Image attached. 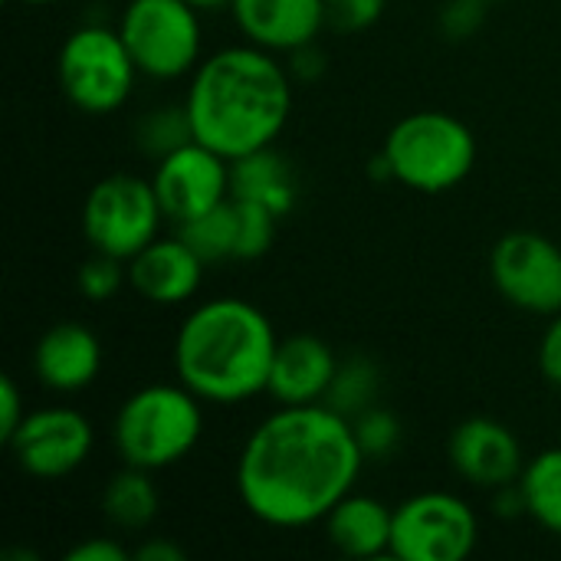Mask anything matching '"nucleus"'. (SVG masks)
<instances>
[{"label":"nucleus","instance_id":"obj_1","mask_svg":"<svg viewBox=\"0 0 561 561\" xmlns=\"http://www.w3.org/2000/svg\"><path fill=\"white\" fill-rule=\"evenodd\" d=\"M365 463L345 414L325 401L283 404L250 431L237 457V496L263 526L306 529L355 490Z\"/></svg>","mask_w":561,"mask_h":561},{"label":"nucleus","instance_id":"obj_2","mask_svg":"<svg viewBox=\"0 0 561 561\" xmlns=\"http://www.w3.org/2000/svg\"><path fill=\"white\" fill-rule=\"evenodd\" d=\"M184 108L194 141L227 161L273 148L293 115V72L276 53L240 43L201 59L187 76Z\"/></svg>","mask_w":561,"mask_h":561},{"label":"nucleus","instance_id":"obj_3","mask_svg":"<svg viewBox=\"0 0 561 561\" xmlns=\"http://www.w3.org/2000/svg\"><path fill=\"white\" fill-rule=\"evenodd\" d=\"M276 329L250 299L217 296L187 312L174 335V375L204 404H243L266 394Z\"/></svg>","mask_w":561,"mask_h":561},{"label":"nucleus","instance_id":"obj_4","mask_svg":"<svg viewBox=\"0 0 561 561\" xmlns=\"http://www.w3.org/2000/svg\"><path fill=\"white\" fill-rule=\"evenodd\" d=\"M204 401L181 381L145 385L128 394L112 424V444L125 467L161 473L201 444Z\"/></svg>","mask_w":561,"mask_h":561},{"label":"nucleus","instance_id":"obj_5","mask_svg":"<svg viewBox=\"0 0 561 561\" xmlns=\"http://www.w3.org/2000/svg\"><path fill=\"white\" fill-rule=\"evenodd\" d=\"M381 154L391 181L421 194H444L470 178L477 138L473 128L450 112H411L388 131Z\"/></svg>","mask_w":561,"mask_h":561},{"label":"nucleus","instance_id":"obj_6","mask_svg":"<svg viewBox=\"0 0 561 561\" xmlns=\"http://www.w3.org/2000/svg\"><path fill=\"white\" fill-rule=\"evenodd\" d=\"M56 76L72 108L85 115H112L131 99L141 72L118 26L112 30L102 23H85L66 36Z\"/></svg>","mask_w":561,"mask_h":561},{"label":"nucleus","instance_id":"obj_7","mask_svg":"<svg viewBox=\"0 0 561 561\" xmlns=\"http://www.w3.org/2000/svg\"><path fill=\"white\" fill-rule=\"evenodd\" d=\"M118 33L138 72L158 82L184 79L204 59L201 10L187 0H128Z\"/></svg>","mask_w":561,"mask_h":561},{"label":"nucleus","instance_id":"obj_8","mask_svg":"<svg viewBox=\"0 0 561 561\" xmlns=\"http://www.w3.org/2000/svg\"><path fill=\"white\" fill-rule=\"evenodd\" d=\"M164 210L151 187V178L138 174H108L102 178L82 204V233L95 253L131 260L154 237H161Z\"/></svg>","mask_w":561,"mask_h":561},{"label":"nucleus","instance_id":"obj_9","mask_svg":"<svg viewBox=\"0 0 561 561\" xmlns=\"http://www.w3.org/2000/svg\"><path fill=\"white\" fill-rule=\"evenodd\" d=\"M480 542L473 506L444 490L417 493L394 506L391 556L401 561H463Z\"/></svg>","mask_w":561,"mask_h":561},{"label":"nucleus","instance_id":"obj_10","mask_svg":"<svg viewBox=\"0 0 561 561\" xmlns=\"http://www.w3.org/2000/svg\"><path fill=\"white\" fill-rule=\"evenodd\" d=\"M490 279L523 312L546 319L561 312V247L542 233H506L490 253Z\"/></svg>","mask_w":561,"mask_h":561},{"label":"nucleus","instance_id":"obj_11","mask_svg":"<svg viewBox=\"0 0 561 561\" xmlns=\"http://www.w3.org/2000/svg\"><path fill=\"white\" fill-rule=\"evenodd\" d=\"M16 467L33 477V480H62L76 473L92 447H95V431L85 414L76 408H39L23 417L16 434L7 440Z\"/></svg>","mask_w":561,"mask_h":561},{"label":"nucleus","instance_id":"obj_12","mask_svg":"<svg viewBox=\"0 0 561 561\" xmlns=\"http://www.w3.org/2000/svg\"><path fill=\"white\" fill-rule=\"evenodd\" d=\"M151 187L164 220L184 224L230 197V161L201 141H187L154 161Z\"/></svg>","mask_w":561,"mask_h":561},{"label":"nucleus","instance_id":"obj_13","mask_svg":"<svg viewBox=\"0 0 561 561\" xmlns=\"http://www.w3.org/2000/svg\"><path fill=\"white\" fill-rule=\"evenodd\" d=\"M447 454L457 477L490 493L519 483L526 470V454L519 437L493 417H467L463 424H457Z\"/></svg>","mask_w":561,"mask_h":561},{"label":"nucleus","instance_id":"obj_14","mask_svg":"<svg viewBox=\"0 0 561 561\" xmlns=\"http://www.w3.org/2000/svg\"><path fill=\"white\" fill-rule=\"evenodd\" d=\"M204 266L207 263L184 243L181 233L154 237L128 260V283L151 306H181L201 289Z\"/></svg>","mask_w":561,"mask_h":561},{"label":"nucleus","instance_id":"obj_15","mask_svg":"<svg viewBox=\"0 0 561 561\" xmlns=\"http://www.w3.org/2000/svg\"><path fill=\"white\" fill-rule=\"evenodd\" d=\"M102 342L82 322H56L49 325L33 348V371L46 391L76 394L85 391L102 371Z\"/></svg>","mask_w":561,"mask_h":561},{"label":"nucleus","instance_id":"obj_16","mask_svg":"<svg viewBox=\"0 0 561 561\" xmlns=\"http://www.w3.org/2000/svg\"><path fill=\"white\" fill-rule=\"evenodd\" d=\"M230 13L247 43L270 53H293L316 43L325 20V0H233Z\"/></svg>","mask_w":561,"mask_h":561},{"label":"nucleus","instance_id":"obj_17","mask_svg":"<svg viewBox=\"0 0 561 561\" xmlns=\"http://www.w3.org/2000/svg\"><path fill=\"white\" fill-rule=\"evenodd\" d=\"M339 371V355L329 342L316 335H289L276 345L266 394L279 404H322L332 378Z\"/></svg>","mask_w":561,"mask_h":561},{"label":"nucleus","instance_id":"obj_18","mask_svg":"<svg viewBox=\"0 0 561 561\" xmlns=\"http://www.w3.org/2000/svg\"><path fill=\"white\" fill-rule=\"evenodd\" d=\"M325 536L335 552L352 559H381L391 556V533H394V510L375 496L348 493L325 519Z\"/></svg>","mask_w":561,"mask_h":561},{"label":"nucleus","instance_id":"obj_19","mask_svg":"<svg viewBox=\"0 0 561 561\" xmlns=\"http://www.w3.org/2000/svg\"><path fill=\"white\" fill-rule=\"evenodd\" d=\"M230 197L270 207L286 217L296 204V178L289 161L276 148H260L230 161Z\"/></svg>","mask_w":561,"mask_h":561},{"label":"nucleus","instance_id":"obj_20","mask_svg":"<svg viewBox=\"0 0 561 561\" xmlns=\"http://www.w3.org/2000/svg\"><path fill=\"white\" fill-rule=\"evenodd\" d=\"M161 493L151 480V470L125 467L105 483L102 493V513L105 519L122 533H141L158 519Z\"/></svg>","mask_w":561,"mask_h":561},{"label":"nucleus","instance_id":"obj_21","mask_svg":"<svg viewBox=\"0 0 561 561\" xmlns=\"http://www.w3.org/2000/svg\"><path fill=\"white\" fill-rule=\"evenodd\" d=\"M519 490L526 500V516L546 533L561 536V447L526 460Z\"/></svg>","mask_w":561,"mask_h":561},{"label":"nucleus","instance_id":"obj_22","mask_svg":"<svg viewBox=\"0 0 561 561\" xmlns=\"http://www.w3.org/2000/svg\"><path fill=\"white\" fill-rule=\"evenodd\" d=\"M237 230H240V210L233 197H227L224 204H217L214 210L194 220L178 224V233L204 263L237 260Z\"/></svg>","mask_w":561,"mask_h":561},{"label":"nucleus","instance_id":"obj_23","mask_svg":"<svg viewBox=\"0 0 561 561\" xmlns=\"http://www.w3.org/2000/svg\"><path fill=\"white\" fill-rule=\"evenodd\" d=\"M378 388H381V371L371 358L352 355L339 362V371L332 378V388L325 394V404L345 414L348 421L378 404Z\"/></svg>","mask_w":561,"mask_h":561},{"label":"nucleus","instance_id":"obj_24","mask_svg":"<svg viewBox=\"0 0 561 561\" xmlns=\"http://www.w3.org/2000/svg\"><path fill=\"white\" fill-rule=\"evenodd\" d=\"M135 138H138V148L148 154V158H164L171 151H178L181 145L194 141V128H191V118H187V108L184 102L181 105H161V108H151L141 115V122L135 125Z\"/></svg>","mask_w":561,"mask_h":561},{"label":"nucleus","instance_id":"obj_25","mask_svg":"<svg viewBox=\"0 0 561 561\" xmlns=\"http://www.w3.org/2000/svg\"><path fill=\"white\" fill-rule=\"evenodd\" d=\"M352 427L365 460H388L401 444V421L388 408L371 404L368 411L352 417Z\"/></svg>","mask_w":561,"mask_h":561},{"label":"nucleus","instance_id":"obj_26","mask_svg":"<svg viewBox=\"0 0 561 561\" xmlns=\"http://www.w3.org/2000/svg\"><path fill=\"white\" fill-rule=\"evenodd\" d=\"M237 201V197H233ZM240 210V230H237V260L250 263L260 260L263 253H270L273 240H276V214L263 204L253 201H237Z\"/></svg>","mask_w":561,"mask_h":561},{"label":"nucleus","instance_id":"obj_27","mask_svg":"<svg viewBox=\"0 0 561 561\" xmlns=\"http://www.w3.org/2000/svg\"><path fill=\"white\" fill-rule=\"evenodd\" d=\"M76 283H79V293L89 302H108L128 283V263L115 260V256H105V253H95L92 260L82 263Z\"/></svg>","mask_w":561,"mask_h":561},{"label":"nucleus","instance_id":"obj_28","mask_svg":"<svg viewBox=\"0 0 561 561\" xmlns=\"http://www.w3.org/2000/svg\"><path fill=\"white\" fill-rule=\"evenodd\" d=\"M388 0H325V20L339 33H362L375 26Z\"/></svg>","mask_w":561,"mask_h":561},{"label":"nucleus","instance_id":"obj_29","mask_svg":"<svg viewBox=\"0 0 561 561\" xmlns=\"http://www.w3.org/2000/svg\"><path fill=\"white\" fill-rule=\"evenodd\" d=\"M493 0H447L440 10V30L450 39H467L486 23V7Z\"/></svg>","mask_w":561,"mask_h":561},{"label":"nucleus","instance_id":"obj_30","mask_svg":"<svg viewBox=\"0 0 561 561\" xmlns=\"http://www.w3.org/2000/svg\"><path fill=\"white\" fill-rule=\"evenodd\" d=\"M539 371L542 378L561 388V312L549 316V325L542 332V342H539Z\"/></svg>","mask_w":561,"mask_h":561},{"label":"nucleus","instance_id":"obj_31","mask_svg":"<svg viewBox=\"0 0 561 561\" xmlns=\"http://www.w3.org/2000/svg\"><path fill=\"white\" fill-rule=\"evenodd\" d=\"M26 414L30 411L23 408V394H20L16 381L10 375H3L0 378V440L3 444L16 434V427L23 424Z\"/></svg>","mask_w":561,"mask_h":561},{"label":"nucleus","instance_id":"obj_32","mask_svg":"<svg viewBox=\"0 0 561 561\" xmlns=\"http://www.w3.org/2000/svg\"><path fill=\"white\" fill-rule=\"evenodd\" d=\"M128 556L131 552L122 542L108 536H89L66 552V561H128Z\"/></svg>","mask_w":561,"mask_h":561},{"label":"nucleus","instance_id":"obj_33","mask_svg":"<svg viewBox=\"0 0 561 561\" xmlns=\"http://www.w3.org/2000/svg\"><path fill=\"white\" fill-rule=\"evenodd\" d=\"M286 66H289L293 79L312 82V79H319L325 72V53L319 49V43H306V46H299V49L289 53V62Z\"/></svg>","mask_w":561,"mask_h":561},{"label":"nucleus","instance_id":"obj_34","mask_svg":"<svg viewBox=\"0 0 561 561\" xmlns=\"http://www.w3.org/2000/svg\"><path fill=\"white\" fill-rule=\"evenodd\" d=\"M131 556L138 561H184V549L168 536H148Z\"/></svg>","mask_w":561,"mask_h":561},{"label":"nucleus","instance_id":"obj_35","mask_svg":"<svg viewBox=\"0 0 561 561\" xmlns=\"http://www.w3.org/2000/svg\"><path fill=\"white\" fill-rule=\"evenodd\" d=\"M187 3H194L201 13H207V10H224V7H230L233 0H187Z\"/></svg>","mask_w":561,"mask_h":561},{"label":"nucleus","instance_id":"obj_36","mask_svg":"<svg viewBox=\"0 0 561 561\" xmlns=\"http://www.w3.org/2000/svg\"><path fill=\"white\" fill-rule=\"evenodd\" d=\"M16 3H26V7H43V3H56V0H16Z\"/></svg>","mask_w":561,"mask_h":561},{"label":"nucleus","instance_id":"obj_37","mask_svg":"<svg viewBox=\"0 0 561 561\" xmlns=\"http://www.w3.org/2000/svg\"><path fill=\"white\" fill-rule=\"evenodd\" d=\"M493 3H496V0H493Z\"/></svg>","mask_w":561,"mask_h":561}]
</instances>
